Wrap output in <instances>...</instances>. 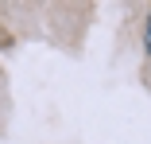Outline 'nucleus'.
<instances>
[{"instance_id": "nucleus-1", "label": "nucleus", "mask_w": 151, "mask_h": 144, "mask_svg": "<svg viewBox=\"0 0 151 144\" xmlns=\"http://www.w3.org/2000/svg\"><path fill=\"white\" fill-rule=\"evenodd\" d=\"M143 51L151 55V12H147V20H143Z\"/></svg>"}]
</instances>
